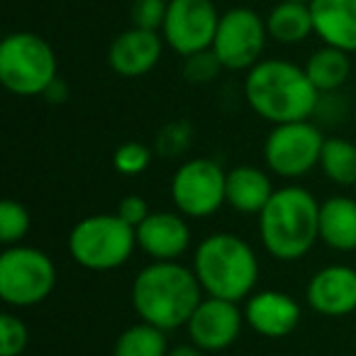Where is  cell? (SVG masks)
Segmentation results:
<instances>
[{
	"label": "cell",
	"mask_w": 356,
	"mask_h": 356,
	"mask_svg": "<svg viewBox=\"0 0 356 356\" xmlns=\"http://www.w3.org/2000/svg\"><path fill=\"white\" fill-rule=\"evenodd\" d=\"M203 286L193 266L178 261H152L134 276L132 307L139 320L171 332L186 327L203 300Z\"/></svg>",
	"instance_id": "cell-1"
},
{
	"label": "cell",
	"mask_w": 356,
	"mask_h": 356,
	"mask_svg": "<svg viewBox=\"0 0 356 356\" xmlns=\"http://www.w3.org/2000/svg\"><path fill=\"white\" fill-rule=\"evenodd\" d=\"M244 98L261 120L286 124L310 120L320 103V90L307 79L305 66L286 59H261L247 71Z\"/></svg>",
	"instance_id": "cell-2"
},
{
	"label": "cell",
	"mask_w": 356,
	"mask_h": 356,
	"mask_svg": "<svg viewBox=\"0 0 356 356\" xmlns=\"http://www.w3.org/2000/svg\"><path fill=\"white\" fill-rule=\"evenodd\" d=\"M259 239L278 261H298L320 239V203L302 186L276 188L259 213Z\"/></svg>",
	"instance_id": "cell-3"
},
{
	"label": "cell",
	"mask_w": 356,
	"mask_h": 356,
	"mask_svg": "<svg viewBox=\"0 0 356 356\" xmlns=\"http://www.w3.org/2000/svg\"><path fill=\"white\" fill-rule=\"evenodd\" d=\"M193 271L205 296L239 302L257 288L259 259L247 239L232 232H215L195 247Z\"/></svg>",
	"instance_id": "cell-4"
},
{
	"label": "cell",
	"mask_w": 356,
	"mask_h": 356,
	"mask_svg": "<svg viewBox=\"0 0 356 356\" xmlns=\"http://www.w3.org/2000/svg\"><path fill=\"white\" fill-rule=\"evenodd\" d=\"M66 247L79 266L88 271H113L129 261L137 247V229L118 213L88 215L71 227Z\"/></svg>",
	"instance_id": "cell-5"
},
{
	"label": "cell",
	"mask_w": 356,
	"mask_h": 356,
	"mask_svg": "<svg viewBox=\"0 0 356 356\" xmlns=\"http://www.w3.org/2000/svg\"><path fill=\"white\" fill-rule=\"evenodd\" d=\"M59 79V61L44 37L35 32H10L0 42V83L20 98L44 95Z\"/></svg>",
	"instance_id": "cell-6"
},
{
	"label": "cell",
	"mask_w": 356,
	"mask_h": 356,
	"mask_svg": "<svg viewBox=\"0 0 356 356\" xmlns=\"http://www.w3.org/2000/svg\"><path fill=\"white\" fill-rule=\"evenodd\" d=\"M56 286V266L42 249L15 244L0 254V298L8 307L25 310L44 302Z\"/></svg>",
	"instance_id": "cell-7"
},
{
	"label": "cell",
	"mask_w": 356,
	"mask_h": 356,
	"mask_svg": "<svg viewBox=\"0 0 356 356\" xmlns=\"http://www.w3.org/2000/svg\"><path fill=\"white\" fill-rule=\"evenodd\" d=\"M171 200L186 218H210L227 203V171L215 159H188L171 178Z\"/></svg>",
	"instance_id": "cell-8"
},
{
	"label": "cell",
	"mask_w": 356,
	"mask_h": 356,
	"mask_svg": "<svg viewBox=\"0 0 356 356\" xmlns=\"http://www.w3.org/2000/svg\"><path fill=\"white\" fill-rule=\"evenodd\" d=\"M325 134L310 120L273 124L264 142V163L281 178H300L320 166Z\"/></svg>",
	"instance_id": "cell-9"
},
{
	"label": "cell",
	"mask_w": 356,
	"mask_h": 356,
	"mask_svg": "<svg viewBox=\"0 0 356 356\" xmlns=\"http://www.w3.org/2000/svg\"><path fill=\"white\" fill-rule=\"evenodd\" d=\"M266 20L252 8H229L220 15L213 51L227 71H249L266 49Z\"/></svg>",
	"instance_id": "cell-10"
},
{
	"label": "cell",
	"mask_w": 356,
	"mask_h": 356,
	"mask_svg": "<svg viewBox=\"0 0 356 356\" xmlns=\"http://www.w3.org/2000/svg\"><path fill=\"white\" fill-rule=\"evenodd\" d=\"M220 13L213 0H168L161 37L168 49L181 56L213 49Z\"/></svg>",
	"instance_id": "cell-11"
},
{
	"label": "cell",
	"mask_w": 356,
	"mask_h": 356,
	"mask_svg": "<svg viewBox=\"0 0 356 356\" xmlns=\"http://www.w3.org/2000/svg\"><path fill=\"white\" fill-rule=\"evenodd\" d=\"M244 322V310L232 300L205 296L191 315L188 339L203 351H225L237 341Z\"/></svg>",
	"instance_id": "cell-12"
},
{
	"label": "cell",
	"mask_w": 356,
	"mask_h": 356,
	"mask_svg": "<svg viewBox=\"0 0 356 356\" xmlns=\"http://www.w3.org/2000/svg\"><path fill=\"white\" fill-rule=\"evenodd\" d=\"M305 300L317 315L346 317L356 312V268L332 264L307 281Z\"/></svg>",
	"instance_id": "cell-13"
},
{
	"label": "cell",
	"mask_w": 356,
	"mask_h": 356,
	"mask_svg": "<svg viewBox=\"0 0 356 356\" xmlns=\"http://www.w3.org/2000/svg\"><path fill=\"white\" fill-rule=\"evenodd\" d=\"M244 322L266 339H283L300 325L302 310L283 291H259L244 300Z\"/></svg>",
	"instance_id": "cell-14"
},
{
	"label": "cell",
	"mask_w": 356,
	"mask_h": 356,
	"mask_svg": "<svg viewBox=\"0 0 356 356\" xmlns=\"http://www.w3.org/2000/svg\"><path fill=\"white\" fill-rule=\"evenodd\" d=\"M163 37L161 32L152 30H139V27H129V30L120 32L108 47V66L122 79H139L147 76L154 66L159 64L163 54Z\"/></svg>",
	"instance_id": "cell-15"
},
{
	"label": "cell",
	"mask_w": 356,
	"mask_h": 356,
	"mask_svg": "<svg viewBox=\"0 0 356 356\" xmlns=\"http://www.w3.org/2000/svg\"><path fill=\"white\" fill-rule=\"evenodd\" d=\"M137 247L154 261H176L191 247V227L186 215L159 210L137 227Z\"/></svg>",
	"instance_id": "cell-16"
},
{
	"label": "cell",
	"mask_w": 356,
	"mask_h": 356,
	"mask_svg": "<svg viewBox=\"0 0 356 356\" xmlns=\"http://www.w3.org/2000/svg\"><path fill=\"white\" fill-rule=\"evenodd\" d=\"M315 35L327 47L356 54V0H310Z\"/></svg>",
	"instance_id": "cell-17"
},
{
	"label": "cell",
	"mask_w": 356,
	"mask_h": 356,
	"mask_svg": "<svg viewBox=\"0 0 356 356\" xmlns=\"http://www.w3.org/2000/svg\"><path fill=\"white\" fill-rule=\"evenodd\" d=\"M266 171L257 166H234L227 171V205L242 215H259L273 195Z\"/></svg>",
	"instance_id": "cell-18"
},
{
	"label": "cell",
	"mask_w": 356,
	"mask_h": 356,
	"mask_svg": "<svg viewBox=\"0 0 356 356\" xmlns=\"http://www.w3.org/2000/svg\"><path fill=\"white\" fill-rule=\"evenodd\" d=\"M320 242L334 252H356V198L330 195L322 200Z\"/></svg>",
	"instance_id": "cell-19"
},
{
	"label": "cell",
	"mask_w": 356,
	"mask_h": 356,
	"mask_svg": "<svg viewBox=\"0 0 356 356\" xmlns=\"http://www.w3.org/2000/svg\"><path fill=\"white\" fill-rule=\"evenodd\" d=\"M268 37L278 44H300L315 32L312 25L310 3H293V0H278L266 15Z\"/></svg>",
	"instance_id": "cell-20"
},
{
	"label": "cell",
	"mask_w": 356,
	"mask_h": 356,
	"mask_svg": "<svg viewBox=\"0 0 356 356\" xmlns=\"http://www.w3.org/2000/svg\"><path fill=\"white\" fill-rule=\"evenodd\" d=\"M305 74L317 90L322 93H337L351 76V59L349 51H341L337 47H320L312 51L305 61Z\"/></svg>",
	"instance_id": "cell-21"
},
{
	"label": "cell",
	"mask_w": 356,
	"mask_h": 356,
	"mask_svg": "<svg viewBox=\"0 0 356 356\" xmlns=\"http://www.w3.org/2000/svg\"><path fill=\"white\" fill-rule=\"evenodd\" d=\"M320 168L339 188L356 186V144L344 137H327L322 144Z\"/></svg>",
	"instance_id": "cell-22"
},
{
	"label": "cell",
	"mask_w": 356,
	"mask_h": 356,
	"mask_svg": "<svg viewBox=\"0 0 356 356\" xmlns=\"http://www.w3.org/2000/svg\"><path fill=\"white\" fill-rule=\"evenodd\" d=\"M168 354V339L166 330L149 322H137L127 327L115 341L113 356H166Z\"/></svg>",
	"instance_id": "cell-23"
},
{
	"label": "cell",
	"mask_w": 356,
	"mask_h": 356,
	"mask_svg": "<svg viewBox=\"0 0 356 356\" xmlns=\"http://www.w3.org/2000/svg\"><path fill=\"white\" fill-rule=\"evenodd\" d=\"M32 218L20 200L6 198L0 203V242L3 247H15L30 232Z\"/></svg>",
	"instance_id": "cell-24"
},
{
	"label": "cell",
	"mask_w": 356,
	"mask_h": 356,
	"mask_svg": "<svg viewBox=\"0 0 356 356\" xmlns=\"http://www.w3.org/2000/svg\"><path fill=\"white\" fill-rule=\"evenodd\" d=\"M225 71L222 61L218 59L213 49L195 51L191 56H184V79L191 86H208Z\"/></svg>",
	"instance_id": "cell-25"
},
{
	"label": "cell",
	"mask_w": 356,
	"mask_h": 356,
	"mask_svg": "<svg viewBox=\"0 0 356 356\" xmlns=\"http://www.w3.org/2000/svg\"><path fill=\"white\" fill-rule=\"evenodd\" d=\"M154 152L142 142H124L115 149L113 154V166L122 176H139L149 168Z\"/></svg>",
	"instance_id": "cell-26"
},
{
	"label": "cell",
	"mask_w": 356,
	"mask_h": 356,
	"mask_svg": "<svg viewBox=\"0 0 356 356\" xmlns=\"http://www.w3.org/2000/svg\"><path fill=\"white\" fill-rule=\"evenodd\" d=\"M30 344V330L15 315L3 312L0 315V356H20Z\"/></svg>",
	"instance_id": "cell-27"
},
{
	"label": "cell",
	"mask_w": 356,
	"mask_h": 356,
	"mask_svg": "<svg viewBox=\"0 0 356 356\" xmlns=\"http://www.w3.org/2000/svg\"><path fill=\"white\" fill-rule=\"evenodd\" d=\"M193 139V127L186 120H173V122L163 124L156 134V152L161 156H178L191 147Z\"/></svg>",
	"instance_id": "cell-28"
},
{
	"label": "cell",
	"mask_w": 356,
	"mask_h": 356,
	"mask_svg": "<svg viewBox=\"0 0 356 356\" xmlns=\"http://www.w3.org/2000/svg\"><path fill=\"white\" fill-rule=\"evenodd\" d=\"M166 13L168 0H134L129 8V20H132V27H139V30L161 32Z\"/></svg>",
	"instance_id": "cell-29"
},
{
	"label": "cell",
	"mask_w": 356,
	"mask_h": 356,
	"mask_svg": "<svg viewBox=\"0 0 356 356\" xmlns=\"http://www.w3.org/2000/svg\"><path fill=\"white\" fill-rule=\"evenodd\" d=\"M118 215L124 220V222L132 225V227L137 229L152 213H149V205L142 195H124L118 205Z\"/></svg>",
	"instance_id": "cell-30"
},
{
	"label": "cell",
	"mask_w": 356,
	"mask_h": 356,
	"mask_svg": "<svg viewBox=\"0 0 356 356\" xmlns=\"http://www.w3.org/2000/svg\"><path fill=\"white\" fill-rule=\"evenodd\" d=\"M44 100L51 105H61L69 100V86H66L64 79H54L51 81V86L44 90Z\"/></svg>",
	"instance_id": "cell-31"
},
{
	"label": "cell",
	"mask_w": 356,
	"mask_h": 356,
	"mask_svg": "<svg viewBox=\"0 0 356 356\" xmlns=\"http://www.w3.org/2000/svg\"><path fill=\"white\" fill-rule=\"evenodd\" d=\"M166 356H205V351L200 346H195L193 341L191 344H178V346H171Z\"/></svg>",
	"instance_id": "cell-32"
},
{
	"label": "cell",
	"mask_w": 356,
	"mask_h": 356,
	"mask_svg": "<svg viewBox=\"0 0 356 356\" xmlns=\"http://www.w3.org/2000/svg\"><path fill=\"white\" fill-rule=\"evenodd\" d=\"M293 3H310V0H293Z\"/></svg>",
	"instance_id": "cell-33"
},
{
	"label": "cell",
	"mask_w": 356,
	"mask_h": 356,
	"mask_svg": "<svg viewBox=\"0 0 356 356\" xmlns=\"http://www.w3.org/2000/svg\"><path fill=\"white\" fill-rule=\"evenodd\" d=\"M354 198H356V186H354Z\"/></svg>",
	"instance_id": "cell-34"
}]
</instances>
